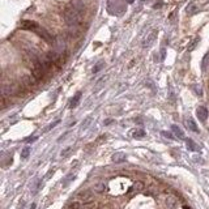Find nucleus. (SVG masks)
<instances>
[{"label": "nucleus", "instance_id": "1", "mask_svg": "<svg viewBox=\"0 0 209 209\" xmlns=\"http://www.w3.org/2000/svg\"><path fill=\"white\" fill-rule=\"evenodd\" d=\"M66 21L69 25H77L81 21V12L76 7H69L66 9Z\"/></svg>", "mask_w": 209, "mask_h": 209}, {"label": "nucleus", "instance_id": "2", "mask_svg": "<svg viewBox=\"0 0 209 209\" xmlns=\"http://www.w3.org/2000/svg\"><path fill=\"white\" fill-rule=\"evenodd\" d=\"M196 115H197L199 120L205 123V122H207V119H208V110H207V107H204V106H199L197 110H196Z\"/></svg>", "mask_w": 209, "mask_h": 209}, {"label": "nucleus", "instance_id": "3", "mask_svg": "<svg viewBox=\"0 0 209 209\" xmlns=\"http://www.w3.org/2000/svg\"><path fill=\"white\" fill-rule=\"evenodd\" d=\"M21 28L22 29H26V30H32V32H35V30L38 29L39 26L37 25L34 21H29V20H26V21H22L21 22Z\"/></svg>", "mask_w": 209, "mask_h": 209}, {"label": "nucleus", "instance_id": "4", "mask_svg": "<svg viewBox=\"0 0 209 209\" xmlns=\"http://www.w3.org/2000/svg\"><path fill=\"white\" fill-rule=\"evenodd\" d=\"M156 37H157V30H153V32L150 33L148 37H146V39L144 41L143 47H149V46H152L153 42H154V39H156Z\"/></svg>", "mask_w": 209, "mask_h": 209}, {"label": "nucleus", "instance_id": "5", "mask_svg": "<svg viewBox=\"0 0 209 209\" xmlns=\"http://www.w3.org/2000/svg\"><path fill=\"white\" fill-rule=\"evenodd\" d=\"M171 131H173L174 136H175L177 139H180V140L184 139V132L182 131V129L178 126H173V127H171Z\"/></svg>", "mask_w": 209, "mask_h": 209}, {"label": "nucleus", "instance_id": "6", "mask_svg": "<svg viewBox=\"0 0 209 209\" xmlns=\"http://www.w3.org/2000/svg\"><path fill=\"white\" fill-rule=\"evenodd\" d=\"M186 145H187V148L191 150V152H199L200 150V148L195 144V141L192 139H186Z\"/></svg>", "mask_w": 209, "mask_h": 209}, {"label": "nucleus", "instance_id": "7", "mask_svg": "<svg viewBox=\"0 0 209 209\" xmlns=\"http://www.w3.org/2000/svg\"><path fill=\"white\" fill-rule=\"evenodd\" d=\"M112 161H114L115 163H122L126 161V154L123 153H115L114 156H112Z\"/></svg>", "mask_w": 209, "mask_h": 209}, {"label": "nucleus", "instance_id": "8", "mask_svg": "<svg viewBox=\"0 0 209 209\" xmlns=\"http://www.w3.org/2000/svg\"><path fill=\"white\" fill-rule=\"evenodd\" d=\"M143 188H144V183L143 182H135V183H133V186L131 187V192H140V191H143Z\"/></svg>", "mask_w": 209, "mask_h": 209}, {"label": "nucleus", "instance_id": "9", "mask_svg": "<svg viewBox=\"0 0 209 209\" xmlns=\"http://www.w3.org/2000/svg\"><path fill=\"white\" fill-rule=\"evenodd\" d=\"M80 99H81V93H80V92H78V93H77L76 95H75L73 98L71 99L69 107H71V109H75V107H76V106L78 105V102H80Z\"/></svg>", "mask_w": 209, "mask_h": 209}, {"label": "nucleus", "instance_id": "10", "mask_svg": "<svg viewBox=\"0 0 209 209\" xmlns=\"http://www.w3.org/2000/svg\"><path fill=\"white\" fill-rule=\"evenodd\" d=\"M187 127L188 128L191 129L192 132H196V133H199V128H197V126H196V123L193 122V119H187Z\"/></svg>", "mask_w": 209, "mask_h": 209}, {"label": "nucleus", "instance_id": "11", "mask_svg": "<svg viewBox=\"0 0 209 209\" xmlns=\"http://www.w3.org/2000/svg\"><path fill=\"white\" fill-rule=\"evenodd\" d=\"M175 204H177L175 197H173V196L167 197V200H166V205H167V208H169V209H173L174 207H175Z\"/></svg>", "mask_w": 209, "mask_h": 209}, {"label": "nucleus", "instance_id": "12", "mask_svg": "<svg viewBox=\"0 0 209 209\" xmlns=\"http://www.w3.org/2000/svg\"><path fill=\"white\" fill-rule=\"evenodd\" d=\"M132 135H133L135 139H141V137L145 136V131H144V129H135Z\"/></svg>", "mask_w": 209, "mask_h": 209}, {"label": "nucleus", "instance_id": "13", "mask_svg": "<svg viewBox=\"0 0 209 209\" xmlns=\"http://www.w3.org/2000/svg\"><path fill=\"white\" fill-rule=\"evenodd\" d=\"M29 153H30V148H29V146H25V148L22 149V152H21V157H22V158H28Z\"/></svg>", "mask_w": 209, "mask_h": 209}, {"label": "nucleus", "instance_id": "14", "mask_svg": "<svg viewBox=\"0 0 209 209\" xmlns=\"http://www.w3.org/2000/svg\"><path fill=\"white\" fill-rule=\"evenodd\" d=\"M72 152V148H71V146H69V148H67V149H64L63 150V152H61V154H60V156L61 157H63V158H67V157L68 156H69V153Z\"/></svg>", "mask_w": 209, "mask_h": 209}, {"label": "nucleus", "instance_id": "15", "mask_svg": "<svg viewBox=\"0 0 209 209\" xmlns=\"http://www.w3.org/2000/svg\"><path fill=\"white\" fill-rule=\"evenodd\" d=\"M73 178H75V175H73V174H69V175H68V177L66 178V180L63 182V186H64V187H66V186H68V183H69V182H71L72 179H73Z\"/></svg>", "mask_w": 209, "mask_h": 209}, {"label": "nucleus", "instance_id": "16", "mask_svg": "<svg viewBox=\"0 0 209 209\" xmlns=\"http://www.w3.org/2000/svg\"><path fill=\"white\" fill-rule=\"evenodd\" d=\"M94 190H95V191H98V192H102V191L105 190V184H103V183H99L98 186H95Z\"/></svg>", "mask_w": 209, "mask_h": 209}, {"label": "nucleus", "instance_id": "17", "mask_svg": "<svg viewBox=\"0 0 209 209\" xmlns=\"http://www.w3.org/2000/svg\"><path fill=\"white\" fill-rule=\"evenodd\" d=\"M58 124H59V120H56L55 123H51V124H50L49 127H47L46 129H44V132H49V131H50L51 128H54V127H55V126H58Z\"/></svg>", "mask_w": 209, "mask_h": 209}, {"label": "nucleus", "instance_id": "18", "mask_svg": "<svg viewBox=\"0 0 209 209\" xmlns=\"http://www.w3.org/2000/svg\"><path fill=\"white\" fill-rule=\"evenodd\" d=\"M162 136H165V137H167V139H174V136L171 135L170 132H166V131H162Z\"/></svg>", "mask_w": 209, "mask_h": 209}, {"label": "nucleus", "instance_id": "19", "mask_svg": "<svg viewBox=\"0 0 209 209\" xmlns=\"http://www.w3.org/2000/svg\"><path fill=\"white\" fill-rule=\"evenodd\" d=\"M30 209H35V204H33V205H32V208H30Z\"/></svg>", "mask_w": 209, "mask_h": 209}, {"label": "nucleus", "instance_id": "20", "mask_svg": "<svg viewBox=\"0 0 209 209\" xmlns=\"http://www.w3.org/2000/svg\"><path fill=\"white\" fill-rule=\"evenodd\" d=\"M183 209H190V208H188V207H183Z\"/></svg>", "mask_w": 209, "mask_h": 209}]
</instances>
